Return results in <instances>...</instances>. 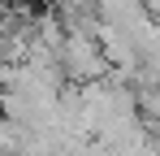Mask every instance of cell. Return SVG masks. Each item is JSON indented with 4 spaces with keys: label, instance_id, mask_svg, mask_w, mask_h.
Returning <instances> with one entry per match:
<instances>
[{
    "label": "cell",
    "instance_id": "cell-1",
    "mask_svg": "<svg viewBox=\"0 0 160 156\" xmlns=\"http://www.w3.org/2000/svg\"><path fill=\"white\" fill-rule=\"evenodd\" d=\"M56 61H61V70L69 82H104L112 78V65L104 61V52H100V39H91V35H78V30H69V39H65V48L56 52Z\"/></svg>",
    "mask_w": 160,
    "mask_h": 156
}]
</instances>
